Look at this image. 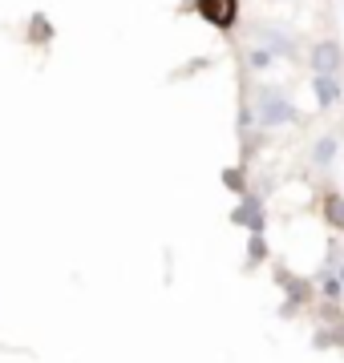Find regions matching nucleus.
<instances>
[{"label": "nucleus", "mask_w": 344, "mask_h": 363, "mask_svg": "<svg viewBox=\"0 0 344 363\" xmlns=\"http://www.w3.org/2000/svg\"><path fill=\"white\" fill-rule=\"evenodd\" d=\"M332 150H336V142H332V138H328V142H320V150H316V162H328V157H332Z\"/></svg>", "instance_id": "obj_4"}, {"label": "nucleus", "mask_w": 344, "mask_h": 363, "mask_svg": "<svg viewBox=\"0 0 344 363\" xmlns=\"http://www.w3.org/2000/svg\"><path fill=\"white\" fill-rule=\"evenodd\" d=\"M312 69H316L320 77H328L332 69H340V52H336V45H320V49L312 52Z\"/></svg>", "instance_id": "obj_2"}, {"label": "nucleus", "mask_w": 344, "mask_h": 363, "mask_svg": "<svg viewBox=\"0 0 344 363\" xmlns=\"http://www.w3.org/2000/svg\"><path fill=\"white\" fill-rule=\"evenodd\" d=\"M316 93H320V101H324V105L336 101V81H332V77H316Z\"/></svg>", "instance_id": "obj_3"}, {"label": "nucleus", "mask_w": 344, "mask_h": 363, "mask_svg": "<svg viewBox=\"0 0 344 363\" xmlns=\"http://www.w3.org/2000/svg\"><path fill=\"white\" fill-rule=\"evenodd\" d=\"M328 210H332V218H336V222H344V206H340V202H332Z\"/></svg>", "instance_id": "obj_5"}, {"label": "nucleus", "mask_w": 344, "mask_h": 363, "mask_svg": "<svg viewBox=\"0 0 344 363\" xmlns=\"http://www.w3.org/2000/svg\"><path fill=\"white\" fill-rule=\"evenodd\" d=\"M199 13L207 16L215 28H227L235 21V0H199Z\"/></svg>", "instance_id": "obj_1"}]
</instances>
